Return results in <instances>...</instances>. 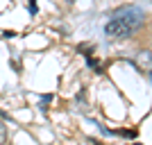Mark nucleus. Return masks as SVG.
<instances>
[{
	"label": "nucleus",
	"mask_w": 152,
	"mask_h": 145,
	"mask_svg": "<svg viewBox=\"0 0 152 145\" xmlns=\"http://www.w3.org/2000/svg\"><path fill=\"white\" fill-rule=\"evenodd\" d=\"M143 18H145V14L139 7H134V5L121 7V9L114 12L111 20L104 25V34L111 39H125L143 25Z\"/></svg>",
	"instance_id": "obj_1"
},
{
	"label": "nucleus",
	"mask_w": 152,
	"mask_h": 145,
	"mask_svg": "<svg viewBox=\"0 0 152 145\" xmlns=\"http://www.w3.org/2000/svg\"><path fill=\"white\" fill-rule=\"evenodd\" d=\"M5 138H7V129H5V125L0 122V143H5Z\"/></svg>",
	"instance_id": "obj_2"
},
{
	"label": "nucleus",
	"mask_w": 152,
	"mask_h": 145,
	"mask_svg": "<svg viewBox=\"0 0 152 145\" xmlns=\"http://www.w3.org/2000/svg\"><path fill=\"white\" fill-rule=\"evenodd\" d=\"M70 2H73V0H70Z\"/></svg>",
	"instance_id": "obj_3"
},
{
	"label": "nucleus",
	"mask_w": 152,
	"mask_h": 145,
	"mask_svg": "<svg viewBox=\"0 0 152 145\" xmlns=\"http://www.w3.org/2000/svg\"><path fill=\"white\" fill-rule=\"evenodd\" d=\"M150 77H152V75H150Z\"/></svg>",
	"instance_id": "obj_4"
}]
</instances>
